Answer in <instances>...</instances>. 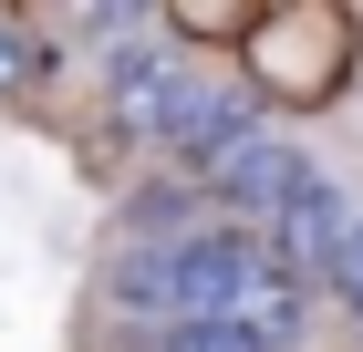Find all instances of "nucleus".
Returning a JSON list of instances; mask_svg holds the SVG:
<instances>
[{"label":"nucleus","instance_id":"nucleus-2","mask_svg":"<svg viewBox=\"0 0 363 352\" xmlns=\"http://www.w3.org/2000/svg\"><path fill=\"white\" fill-rule=\"evenodd\" d=\"M104 114H114V135L177 156V176H208L218 156H239L250 135H270V125H259V93H239L228 73L187 62L167 31L104 62Z\"/></svg>","mask_w":363,"mask_h":352},{"label":"nucleus","instance_id":"nucleus-3","mask_svg":"<svg viewBox=\"0 0 363 352\" xmlns=\"http://www.w3.org/2000/svg\"><path fill=\"white\" fill-rule=\"evenodd\" d=\"M42 73H52V52H42V21L0 11V93H31Z\"/></svg>","mask_w":363,"mask_h":352},{"label":"nucleus","instance_id":"nucleus-1","mask_svg":"<svg viewBox=\"0 0 363 352\" xmlns=\"http://www.w3.org/2000/svg\"><path fill=\"white\" fill-rule=\"evenodd\" d=\"M104 300L125 311L135 331H177V322H239L259 331L270 352H291L311 331V280L280 259L259 228L218 217V228H187V239H145V249H114Z\"/></svg>","mask_w":363,"mask_h":352},{"label":"nucleus","instance_id":"nucleus-4","mask_svg":"<svg viewBox=\"0 0 363 352\" xmlns=\"http://www.w3.org/2000/svg\"><path fill=\"white\" fill-rule=\"evenodd\" d=\"M135 352H270L239 322H177V331H135Z\"/></svg>","mask_w":363,"mask_h":352}]
</instances>
